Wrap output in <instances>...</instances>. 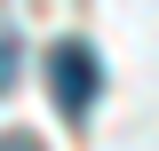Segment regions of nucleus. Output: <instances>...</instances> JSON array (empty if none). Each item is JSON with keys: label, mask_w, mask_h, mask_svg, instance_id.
Listing matches in <instances>:
<instances>
[{"label": "nucleus", "mask_w": 159, "mask_h": 151, "mask_svg": "<svg viewBox=\"0 0 159 151\" xmlns=\"http://www.w3.org/2000/svg\"><path fill=\"white\" fill-rule=\"evenodd\" d=\"M16 72H24V48H16V32H0V95L16 88Z\"/></svg>", "instance_id": "2"}, {"label": "nucleus", "mask_w": 159, "mask_h": 151, "mask_svg": "<svg viewBox=\"0 0 159 151\" xmlns=\"http://www.w3.org/2000/svg\"><path fill=\"white\" fill-rule=\"evenodd\" d=\"M0 151H40V143H32V135H0Z\"/></svg>", "instance_id": "3"}, {"label": "nucleus", "mask_w": 159, "mask_h": 151, "mask_svg": "<svg viewBox=\"0 0 159 151\" xmlns=\"http://www.w3.org/2000/svg\"><path fill=\"white\" fill-rule=\"evenodd\" d=\"M48 95H56V112L64 119H88L96 112V95H103V64L88 40H56L48 48Z\"/></svg>", "instance_id": "1"}]
</instances>
